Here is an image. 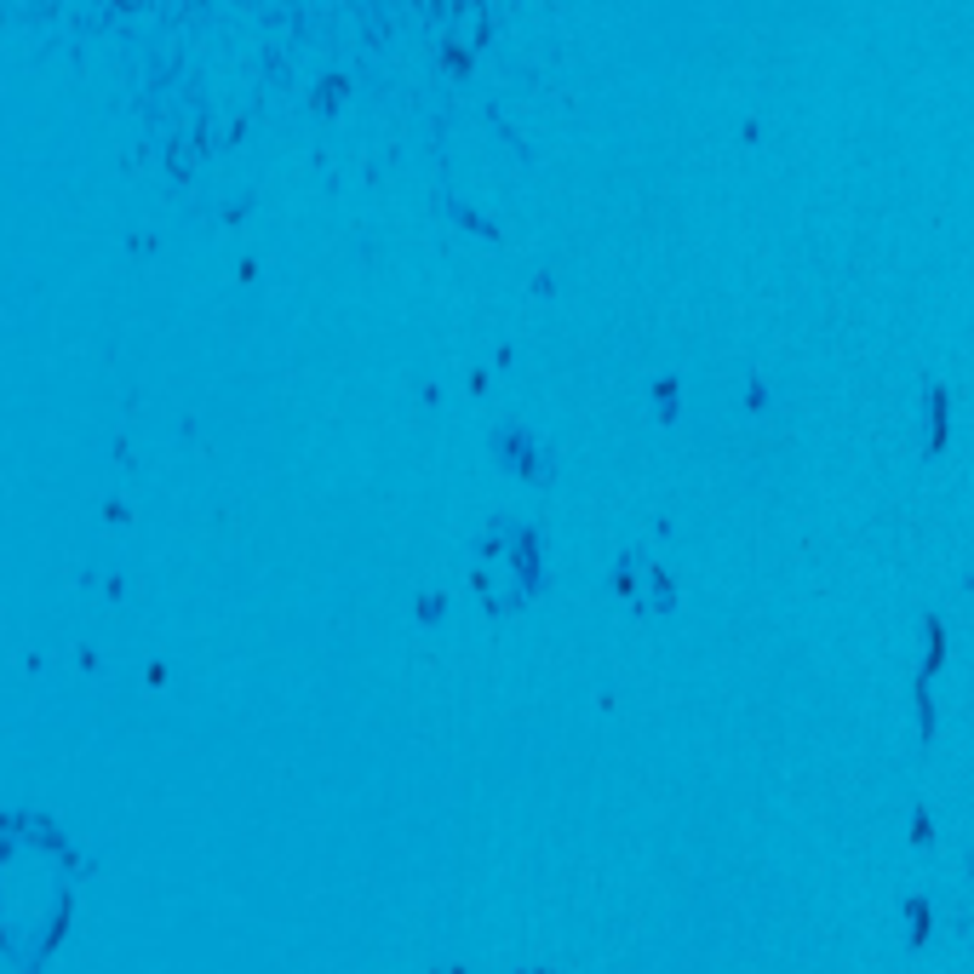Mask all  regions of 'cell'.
Listing matches in <instances>:
<instances>
[{"label": "cell", "instance_id": "6da1fadb", "mask_svg": "<svg viewBox=\"0 0 974 974\" xmlns=\"http://www.w3.org/2000/svg\"><path fill=\"white\" fill-rule=\"evenodd\" d=\"M476 40H482V12L471 7V12L459 17V47H476Z\"/></svg>", "mask_w": 974, "mask_h": 974}]
</instances>
